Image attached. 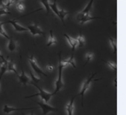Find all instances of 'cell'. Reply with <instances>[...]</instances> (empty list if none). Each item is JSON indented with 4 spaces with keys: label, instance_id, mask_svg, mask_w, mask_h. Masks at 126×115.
Segmentation results:
<instances>
[{
    "label": "cell",
    "instance_id": "277c9868",
    "mask_svg": "<svg viewBox=\"0 0 126 115\" xmlns=\"http://www.w3.org/2000/svg\"><path fill=\"white\" fill-rule=\"evenodd\" d=\"M96 74H97L96 72L93 73L92 75L90 76V77L88 78V79L86 80V81H84V83H83V86H82V87H81V91H80V93L77 95V96H81V105H82V107H83V99H84V95H85V93H86V91H87V90L88 89V88L90 87V84H91V82L100 80V79H99L93 80V77L95 76Z\"/></svg>",
    "mask_w": 126,
    "mask_h": 115
},
{
    "label": "cell",
    "instance_id": "7c38bea8",
    "mask_svg": "<svg viewBox=\"0 0 126 115\" xmlns=\"http://www.w3.org/2000/svg\"><path fill=\"white\" fill-rule=\"evenodd\" d=\"M64 36L67 38V39L69 44L70 46H72V52H74V51H75V49H76L77 46L78 45L77 39H73V38H72V37H70L69 35H67V34H64Z\"/></svg>",
    "mask_w": 126,
    "mask_h": 115
},
{
    "label": "cell",
    "instance_id": "2e32d148",
    "mask_svg": "<svg viewBox=\"0 0 126 115\" xmlns=\"http://www.w3.org/2000/svg\"><path fill=\"white\" fill-rule=\"evenodd\" d=\"M7 72H14L16 75H18V72L16 71V69L15 67L14 61H13V60H8V62H7Z\"/></svg>",
    "mask_w": 126,
    "mask_h": 115
},
{
    "label": "cell",
    "instance_id": "5bb4252c",
    "mask_svg": "<svg viewBox=\"0 0 126 115\" xmlns=\"http://www.w3.org/2000/svg\"><path fill=\"white\" fill-rule=\"evenodd\" d=\"M62 62V64H63V65L64 67H66L68 65H72L73 67H74V68H77V66H76V65H75V62H74V55H72V56L71 58H69V59H67V60H62L61 61Z\"/></svg>",
    "mask_w": 126,
    "mask_h": 115
},
{
    "label": "cell",
    "instance_id": "52a82bcc",
    "mask_svg": "<svg viewBox=\"0 0 126 115\" xmlns=\"http://www.w3.org/2000/svg\"><path fill=\"white\" fill-rule=\"evenodd\" d=\"M27 58H28V59H29V62H30V63L32 68L33 69V70L35 72H36L39 75H44L45 77H48V75L46 74L45 72L42 70L41 68H39V66L37 65V64H36V60L34 58L33 56H27Z\"/></svg>",
    "mask_w": 126,
    "mask_h": 115
},
{
    "label": "cell",
    "instance_id": "ba28073f",
    "mask_svg": "<svg viewBox=\"0 0 126 115\" xmlns=\"http://www.w3.org/2000/svg\"><path fill=\"white\" fill-rule=\"evenodd\" d=\"M17 21H18V19H15V20H8V21L2 22V23H3V25H4L6 23H11L14 27V30L16 32L28 31L27 27H24L21 26L20 25L18 24Z\"/></svg>",
    "mask_w": 126,
    "mask_h": 115
},
{
    "label": "cell",
    "instance_id": "5b68a950",
    "mask_svg": "<svg viewBox=\"0 0 126 115\" xmlns=\"http://www.w3.org/2000/svg\"><path fill=\"white\" fill-rule=\"evenodd\" d=\"M34 102H36V104H38L39 106L41 108L44 115H47V114H48L49 112H58V110L57 108H55L54 107L50 106L49 105H48L47 103L44 102L43 100H41V102H37V101L34 100Z\"/></svg>",
    "mask_w": 126,
    "mask_h": 115
},
{
    "label": "cell",
    "instance_id": "603a6c76",
    "mask_svg": "<svg viewBox=\"0 0 126 115\" xmlns=\"http://www.w3.org/2000/svg\"><path fill=\"white\" fill-rule=\"evenodd\" d=\"M3 25H2V23L1 22H0V35H1L2 36H4L5 38H6L7 39L9 40L11 39V37H9L7 34H6V32L4 31V28H3Z\"/></svg>",
    "mask_w": 126,
    "mask_h": 115
},
{
    "label": "cell",
    "instance_id": "8992f818",
    "mask_svg": "<svg viewBox=\"0 0 126 115\" xmlns=\"http://www.w3.org/2000/svg\"><path fill=\"white\" fill-rule=\"evenodd\" d=\"M27 30L31 32V34L33 36L36 35H43L45 36L46 34L41 29L39 26L37 25V23L30 24L27 26Z\"/></svg>",
    "mask_w": 126,
    "mask_h": 115
},
{
    "label": "cell",
    "instance_id": "7a4b0ae2",
    "mask_svg": "<svg viewBox=\"0 0 126 115\" xmlns=\"http://www.w3.org/2000/svg\"><path fill=\"white\" fill-rule=\"evenodd\" d=\"M30 84H32V85H34V86H35L36 88L38 89V90L39 91V92L38 93H35V94H34V95H32V96H26V97H25V98H30V97H34V96H40L41 98L42 99V100H43L44 102H46V103H48V102H49L50 99L55 95L54 93H48V92L44 90H43V89H41V88H40L39 86H37L36 84H35V83H34V82H31Z\"/></svg>",
    "mask_w": 126,
    "mask_h": 115
},
{
    "label": "cell",
    "instance_id": "9c48e42d",
    "mask_svg": "<svg viewBox=\"0 0 126 115\" xmlns=\"http://www.w3.org/2000/svg\"><path fill=\"white\" fill-rule=\"evenodd\" d=\"M18 79H19V82L20 84H23L25 86H27V84H30L31 83V80L30 79V77L25 74V72L24 71L23 68H22V73L20 75H18Z\"/></svg>",
    "mask_w": 126,
    "mask_h": 115
},
{
    "label": "cell",
    "instance_id": "7402d4cb",
    "mask_svg": "<svg viewBox=\"0 0 126 115\" xmlns=\"http://www.w3.org/2000/svg\"><path fill=\"white\" fill-rule=\"evenodd\" d=\"M109 41H110V43H111V44L113 47V49L114 51V53L116 54V53H117V42H116V40L112 38L111 37H109Z\"/></svg>",
    "mask_w": 126,
    "mask_h": 115
},
{
    "label": "cell",
    "instance_id": "9a60e30c",
    "mask_svg": "<svg viewBox=\"0 0 126 115\" xmlns=\"http://www.w3.org/2000/svg\"><path fill=\"white\" fill-rule=\"evenodd\" d=\"M7 48L11 52H13L14 51H16V49L17 48L16 41L11 37L10 39H9V44H8V46H7Z\"/></svg>",
    "mask_w": 126,
    "mask_h": 115
},
{
    "label": "cell",
    "instance_id": "8fae6325",
    "mask_svg": "<svg viewBox=\"0 0 126 115\" xmlns=\"http://www.w3.org/2000/svg\"><path fill=\"white\" fill-rule=\"evenodd\" d=\"M77 96L73 97L71 99L70 102L68 103L66 106V111L67 112V115H73L74 114V99Z\"/></svg>",
    "mask_w": 126,
    "mask_h": 115
},
{
    "label": "cell",
    "instance_id": "4dcf8cb0",
    "mask_svg": "<svg viewBox=\"0 0 126 115\" xmlns=\"http://www.w3.org/2000/svg\"><path fill=\"white\" fill-rule=\"evenodd\" d=\"M19 1H20V0H12V2H13V4H14L15 2H18Z\"/></svg>",
    "mask_w": 126,
    "mask_h": 115
},
{
    "label": "cell",
    "instance_id": "3957f363",
    "mask_svg": "<svg viewBox=\"0 0 126 115\" xmlns=\"http://www.w3.org/2000/svg\"><path fill=\"white\" fill-rule=\"evenodd\" d=\"M59 56V75H58V79L56 80V82H55V89L54 94H57L58 93L59 91L61 90V89H63V87L64 86V84L63 83V79H62V71L64 66L62 64V58H61V52H60L58 54Z\"/></svg>",
    "mask_w": 126,
    "mask_h": 115
},
{
    "label": "cell",
    "instance_id": "1f68e13d",
    "mask_svg": "<svg viewBox=\"0 0 126 115\" xmlns=\"http://www.w3.org/2000/svg\"><path fill=\"white\" fill-rule=\"evenodd\" d=\"M0 58H1V60H4V58L3 57V56H2V55H1V53H0Z\"/></svg>",
    "mask_w": 126,
    "mask_h": 115
},
{
    "label": "cell",
    "instance_id": "484cf974",
    "mask_svg": "<svg viewBox=\"0 0 126 115\" xmlns=\"http://www.w3.org/2000/svg\"><path fill=\"white\" fill-rule=\"evenodd\" d=\"M93 53H87V55H86V63L84 64V65L83 66H86V64H88V62H90V60H92V58H93Z\"/></svg>",
    "mask_w": 126,
    "mask_h": 115
},
{
    "label": "cell",
    "instance_id": "ffe728a7",
    "mask_svg": "<svg viewBox=\"0 0 126 115\" xmlns=\"http://www.w3.org/2000/svg\"><path fill=\"white\" fill-rule=\"evenodd\" d=\"M49 6L50 9L53 11V13H54L57 16H58L59 9L58 8V6H57V1H56V0H54V2H53V4H50Z\"/></svg>",
    "mask_w": 126,
    "mask_h": 115
},
{
    "label": "cell",
    "instance_id": "6da1fadb",
    "mask_svg": "<svg viewBox=\"0 0 126 115\" xmlns=\"http://www.w3.org/2000/svg\"><path fill=\"white\" fill-rule=\"evenodd\" d=\"M93 2H94V0H90L89 3L85 7V9L77 14V20H78V22H80L81 24H84L89 20H93L95 19H102V18H100V17H93L90 15V12L92 10Z\"/></svg>",
    "mask_w": 126,
    "mask_h": 115
},
{
    "label": "cell",
    "instance_id": "d6986e66",
    "mask_svg": "<svg viewBox=\"0 0 126 115\" xmlns=\"http://www.w3.org/2000/svg\"><path fill=\"white\" fill-rule=\"evenodd\" d=\"M67 11H64V9H62V10H60L59 9V12H58V17L60 18V19L61 20V21L63 22V25L65 26V23H64V18L66 17V16L68 14Z\"/></svg>",
    "mask_w": 126,
    "mask_h": 115
},
{
    "label": "cell",
    "instance_id": "cb8c5ba5",
    "mask_svg": "<svg viewBox=\"0 0 126 115\" xmlns=\"http://www.w3.org/2000/svg\"><path fill=\"white\" fill-rule=\"evenodd\" d=\"M103 61L105 62V63H107L112 70H113L114 71H116V70H117V67H116V63H113V62H111V61H106V60H104Z\"/></svg>",
    "mask_w": 126,
    "mask_h": 115
},
{
    "label": "cell",
    "instance_id": "83f0119b",
    "mask_svg": "<svg viewBox=\"0 0 126 115\" xmlns=\"http://www.w3.org/2000/svg\"><path fill=\"white\" fill-rule=\"evenodd\" d=\"M0 9L1 10H9V9L6 6V4L3 2L2 0H0Z\"/></svg>",
    "mask_w": 126,
    "mask_h": 115
},
{
    "label": "cell",
    "instance_id": "f1b7e54d",
    "mask_svg": "<svg viewBox=\"0 0 126 115\" xmlns=\"http://www.w3.org/2000/svg\"><path fill=\"white\" fill-rule=\"evenodd\" d=\"M11 13L9 11V10H1L0 9V16L3 15H11Z\"/></svg>",
    "mask_w": 126,
    "mask_h": 115
},
{
    "label": "cell",
    "instance_id": "4fadbf2b",
    "mask_svg": "<svg viewBox=\"0 0 126 115\" xmlns=\"http://www.w3.org/2000/svg\"><path fill=\"white\" fill-rule=\"evenodd\" d=\"M7 62L8 60H6V59L2 60V61L1 62V71H0V81L1 79V77L4 75L5 73L7 72Z\"/></svg>",
    "mask_w": 126,
    "mask_h": 115
},
{
    "label": "cell",
    "instance_id": "44dd1931",
    "mask_svg": "<svg viewBox=\"0 0 126 115\" xmlns=\"http://www.w3.org/2000/svg\"><path fill=\"white\" fill-rule=\"evenodd\" d=\"M77 43H78V45L79 47H83L84 46V44H85V40H84V37L82 35V33L80 32V35L77 38Z\"/></svg>",
    "mask_w": 126,
    "mask_h": 115
},
{
    "label": "cell",
    "instance_id": "d4e9b609",
    "mask_svg": "<svg viewBox=\"0 0 126 115\" xmlns=\"http://www.w3.org/2000/svg\"><path fill=\"white\" fill-rule=\"evenodd\" d=\"M16 7L18 11H20V12H23L25 11V7L23 6V3H21V2H18L16 4Z\"/></svg>",
    "mask_w": 126,
    "mask_h": 115
},
{
    "label": "cell",
    "instance_id": "ac0fdd59",
    "mask_svg": "<svg viewBox=\"0 0 126 115\" xmlns=\"http://www.w3.org/2000/svg\"><path fill=\"white\" fill-rule=\"evenodd\" d=\"M39 1L44 5L46 11V15H50L51 13V9H50V3L48 0H39Z\"/></svg>",
    "mask_w": 126,
    "mask_h": 115
},
{
    "label": "cell",
    "instance_id": "4316f807",
    "mask_svg": "<svg viewBox=\"0 0 126 115\" xmlns=\"http://www.w3.org/2000/svg\"><path fill=\"white\" fill-rule=\"evenodd\" d=\"M30 76H31V79L33 81V82H35V83H39V81H41V79L40 78H36L35 76L33 74H32V71L30 72Z\"/></svg>",
    "mask_w": 126,
    "mask_h": 115
},
{
    "label": "cell",
    "instance_id": "f546056e",
    "mask_svg": "<svg viewBox=\"0 0 126 115\" xmlns=\"http://www.w3.org/2000/svg\"><path fill=\"white\" fill-rule=\"evenodd\" d=\"M46 68H47V70H48L50 72V71L53 70V68H54V67H53V65H48V66L46 67Z\"/></svg>",
    "mask_w": 126,
    "mask_h": 115
},
{
    "label": "cell",
    "instance_id": "30bf717a",
    "mask_svg": "<svg viewBox=\"0 0 126 115\" xmlns=\"http://www.w3.org/2000/svg\"><path fill=\"white\" fill-rule=\"evenodd\" d=\"M38 107H27V108H15V107H10L7 105H5L4 107H3V112L6 113V114H10L13 112L15 111H20V110H33V109H37Z\"/></svg>",
    "mask_w": 126,
    "mask_h": 115
},
{
    "label": "cell",
    "instance_id": "d6a6232c",
    "mask_svg": "<svg viewBox=\"0 0 126 115\" xmlns=\"http://www.w3.org/2000/svg\"><path fill=\"white\" fill-rule=\"evenodd\" d=\"M34 115V113H33V112H32L31 115Z\"/></svg>",
    "mask_w": 126,
    "mask_h": 115
},
{
    "label": "cell",
    "instance_id": "e0dca14e",
    "mask_svg": "<svg viewBox=\"0 0 126 115\" xmlns=\"http://www.w3.org/2000/svg\"><path fill=\"white\" fill-rule=\"evenodd\" d=\"M56 42H57V41H56V39L55 38L54 35H53V32L52 30H50L49 39H48V43H47L46 46H50L52 45L56 44Z\"/></svg>",
    "mask_w": 126,
    "mask_h": 115
}]
</instances>
